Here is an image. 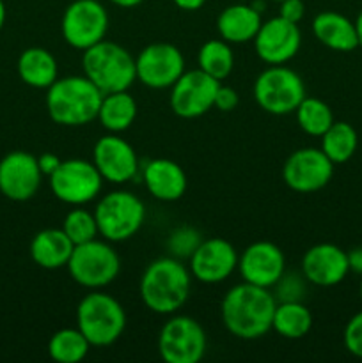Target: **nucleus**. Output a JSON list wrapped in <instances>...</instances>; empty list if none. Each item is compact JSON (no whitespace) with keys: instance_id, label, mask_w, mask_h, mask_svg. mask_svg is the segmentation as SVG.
<instances>
[{"instance_id":"nucleus-14","label":"nucleus","mask_w":362,"mask_h":363,"mask_svg":"<svg viewBox=\"0 0 362 363\" xmlns=\"http://www.w3.org/2000/svg\"><path fill=\"white\" fill-rule=\"evenodd\" d=\"M137 80L149 89H167L185 73V57L170 43L148 45L135 59Z\"/></svg>"},{"instance_id":"nucleus-17","label":"nucleus","mask_w":362,"mask_h":363,"mask_svg":"<svg viewBox=\"0 0 362 363\" xmlns=\"http://www.w3.org/2000/svg\"><path fill=\"white\" fill-rule=\"evenodd\" d=\"M238 269L243 282L272 289L286 272V259L275 243L256 241L241 252Z\"/></svg>"},{"instance_id":"nucleus-15","label":"nucleus","mask_w":362,"mask_h":363,"mask_svg":"<svg viewBox=\"0 0 362 363\" xmlns=\"http://www.w3.org/2000/svg\"><path fill=\"white\" fill-rule=\"evenodd\" d=\"M302 45L298 23L275 16L263 21L254 38V48L259 59L268 66H280L293 59Z\"/></svg>"},{"instance_id":"nucleus-16","label":"nucleus","mask_w":362,"mask_h":363,"mask_svg":"<svg viewBox=\"0 0 362 363\" xmlns=\"http://www.w3.org/2000/svg\"><path fill=\"white\" fill-rule=\"evenodd\" d=\"M43 174L31 152L13 151L0 160V194L14 202H25L38 194Z\"/></svg>"},{"instance_id":"nucleus-23","label":"nucleus","mask_w":362,"mask_h":363,"mask_svg":"<svg viewBox=\"0 0 362 363\" xmlns=\"http://www.w3.org/2000/svg\"><path fill=\"white\" fill-rule=\"evenodd\" d=\"M261 23V11L256 9L252 4H233L219 14L216 30L224 41L241 45L254 41Z\"/></svg>"},{"instance_id":"nucleus-8","label":"nucleus","mask_w":362,"mask_h":363,"mask_svg":"<svg viewBox=\"0 0 362 363\" xmlns=\"http://www.w3.org/2000/svg\"><path fill=\"white\" fill-rule=\"evenodd\" d=\"M70 275L78 286L87 289H102L117 279L121 272V259L109 241L98 238L87 243L75 245L67 261Z\"/></svg>"},{"instance_id":"nucleus-44","label":"nucleus","mask_w":362,"mask_h":363,"mask_svg":"<svg viewBox=\"0 0 362 363\" xmlns=\"http://www.w3.org/2000/svg\"><path fill=\"white\" fill-rule=\"evenodd\" d=\"M358 293H361V300H362V282H361V291H358Z\"/></svg>"},{"instance_id":"nucleus-21","label":"nucleus","mask_w":362,"mask_h":363,"mask_svg":"<svg viewBox=\"0 0 362 363\" xmlns=\"http://www.w3.org/2000/svg\"><path fill=\"white\" fill-rule=\"evenodd\" d=\"M146 188L155 199L163 202H174L187 191V174L176 162L167 158L151 160L142 174Z\"/></svg>"},{"instance_id":"nucleus-6","label":"nucleus","mask_w":362,"mask_h":363,"mask_svg":"<svg viewBox=\"0 0 362 363\" xmlns=\"http://www.w3.org/2000/svg\"><path fill=\"white\" fill-rule=\"evenodd\" d=\"M98 233L110 243L133 238L146 218V208L137 195L116 190L99 199L94 209Z\"/></svg>"},{"instance_id":"nucleus-30","label":"nucleus","mask_w":362,"mask_h":363,"mask_svg":"<svg viewBox=\"0 0 362 363\" xmlns=\"http://www.w3.org/2000/svg\"><path fill=\"white\" fill-rule=\"evenodd\" d=\"M199 69L213 77L215 80L222 82L233 71L234 55L229 43L224 39H209L201 46L197 55Z\"/></svg>"},{"instance_id":"nucleus-42","label":"nucleus","mask_w":362,"mask_h":363,"mask_svg":"<svg viewBox=\"0 0 362 363\" xmlns=\"http://www.w3.org/2000/svg\"><path fill=\"white\" fill-rule=\"evenodd\" d=\"M355 28H357V35H358V46H362V11L358 13L357 20H355Z\"/></svg>"},{"instance_id":"nucleus-9","label":"nucleus","mask_w":362,"mask_h":363,"mask_svg":"<svg viewBox=\"0 0 362 363\" xmlns=\"http://www.w3.org/2000/svg\"><path fill=\"white\" fill-rule=\"evenodd\" d=\"M208 339L202 326L188 315H174L162 326L158 353L167 363H197L204 358Z\"/></svg>"},{"instance_id":"nucleus-40","label":"nucleus","mask_w":362,"mask_h":363,"mask_svg":"<svg viewBox=\"0 0 362 363\" xmlns=\"http://www.w3.org/2000/svg\"><path fill=\"white\" fill-rule=\"evenodd\" d=\"M174 6L177 7V9L181 11H188V13H192V11H199L202 6L206 4V0H172Z\"/></svg>"},{"instance_id":"nucleus-33","label":"nucleus","mask_w":362,"mask_h":363,"mask_svg":"<svg viewBox=\"0 0 362 363\" xmlns=\"http://www.w3.org/2000/svg\"><path fill=\"white\" fill-rule=\"evenodd\" d=\"M202 238L197 230L192 229V227H180V229L170 233L169 240H167V247H169L172 257L190 259L192 254H194L195 248L199 247Z\"/></svg>"},{"instance_id":"nucleus-4","label":"nucleus","mask_w":362,"mask_h":363,"mask_svg":"<svg viewBox=\"0 0 362 363\" xmlns=\"http://www.w3.org/2000/svg\"><path fill=\"white\" fill-rule=\"evenodd\" d=\"M84 74L103 92L128 91L137 80L135 59L126 48L112 41H99L82 55Z\"/></svg>"},{"instance_id":"nucleus-2","label":"nucleus","mask_w":362,"mask_h":363,"mask_svg":"<svg viewBox=\"0 0 362 363\" xmlns=\"http://www.w3.org/2000/svg\"><path fill=\"white\" fill-rule=\"evenodd\" d=\"M192 273L176 257H160L142 273V303L160 315L176 314L190 296Z\"/></svg>"},{"instance_id":"nucleus-32","label":"nucleus","mask_w":362,"mask_h":363,"mask_svg":"<svg viewBox=\"0 0 362 363\" xmlns=\"http://www.w3.org/2000/svg\"><path fill=\"white\" fill-rule=\"evenodd\" d=\"M62 230L67 234L73 245H82L98 238V223L94 213L77 208L71 209L62 222Z\"/></svg>"},{"instance_id":"nucleus-7","label":"nucleus","mask_w":362,"mask_h":363,"mask_svg":"<svg viewBox=\"0 0 362 363\" xmlns=\"http://www.w3.org/2000/svg\"><path fill=\"white\" fill-rule=\"evenodd\" d=\"M252 92L259 108L266 113L287 116L293 113L305 98V84L300 74L280 64L259 73Z\"/></svg>"},{"instance_id":"nucleus-45","label":"nucleus","mask_w":362,"mask_h":363,"mask_svg":"<svg viewBox=\"0 0 362 363\" xmlns=\"http://www.w3.org/2000/svg\"><path fill=\"white\" fill-rule=\"evenodd\" d=\"M273 2H283V0H273Z\"/></svg>"},{"instance_id":"nucleus-38","label":"nucleus","mask_w":362,"mask_h":363,"mask_svg":"<svg viewBox=\"0 0 362 363\" xmlns=\"http://www.w3.org/2000/svg\"><path fill=\"white\" fill-rule=\"evenodd\" d=\"M60 162H62V160H60L57 155H53V152H43V155L38 158L39 170H41L43 176H48V177L59 169Z\"/></svg>"},{"instance_id":"nucleus-37","label":"nucleus","mask_w":362,"mask_h":363,"mask_svg":"<svg viewBox=\"0 0 362 363\" xmlns=\"http://www.w3.org/2000/svg\"><path fill=\"white\" fill-rule=\"evenodd\" d=\"M279 9V16L284 20L291 21V23H298L305 14V4L304 0H283Z\"/></svg>"},{"instance_id":"nucleus-34","label":"nucleus","mask_w":362,"mask_h":363,"mask_svg":"<svg viewBox=\"0 0 362 363\" xmlns=\"http://www.w3.org/2000/svg\"><path fill=\"white\" fill-rule=\"evenodd\" d=\"M305 277L295 275V273H286L280 277L279 282L275 284V300L277 301H302L305 296Z\"/></svg>"},{"instance_id":"nucleus-11","label":"nucleus","mask_w":362,"mask_h":363,"mask_svg":"<svg viewBox=\"0 0 362 363\" xmlns=\"http://www.w3.org/2000/svg\"><path fill=\"white\" fill-rule=\"evenodd\" d=\"M48 179L53 195L70 206H84L94 201L103 184L94 163L77 158L60 162L59 169Z\"/></svg>"},{"instance_id":"nucleus-35","label":"nucleus","mask_w":362,"mask_h":363,"mask_svg":"<svg viewBox=\"0 0 362 363\" xmlns=\"http://www.w3.org/2000/svg\"><path fill=\"white\" fill-rule=\"evenodd\" d=\"M344 347L353 357L362 358V311L357 312L344 326L343 333Z\"/></svg>"},{"instance_id":"nucleus-39","label":"nucleus","mask_w":362,"mask_h":363,"mask_svg":"<svg viewBox=\"0 0 362 363\" xmlns=\"http://www.w3.org/2000/svg\"><path fill=\"white\" fill-rule=\"evenodd\" d=\"M348 254V266H350V272L362 275V247L351 248Z\"/></svg>"},{"instance_id":"nucleus-5","label":"nucleus","mask_w":362,"mask_h":363,"mask_svg":"<svg viewBox=\"0 0 362 363\" xmlns=\"http://www.w3.org/2000/svg\"><path fill=\"white\" fill-rule=\"evenodd\" d=\"M77 328L94 347L112 346L126 328V312L105 293H89L77 307Z\"/></svg>"},{"instance_id":"nucleus-19","label":"nucleus","mask_w":362,"mask_h":363,"mask_svg":"<svg viewBox=\"0 0 362 363\" xmlns=\"http://www.w3.org/2000/svg\"><path fill=\"white\" fill-rule=\"evenodd\" d=\"M92 163L102 174L103 181L114 184L128 183L137 176L138 170V158L135 149L116 133L106 135L96 142L94 151H92Z\"/></svg>"},{"instance_id":"nucleus-43","label":"nucleus","mask_w":362,"mask_h":363,"mask_svg":"<svg viewBox=\"0 0 362 363\" xmlns=\"http://www.w3.org/2000/svg\"><path fill=\"white\" fill-rule=\"evenodd\" d=\"M6 4H4V0H0V30H2L4 23H6Z\"/></svg>"},{"instance_id":"nucleus-36","label":"nucleus","mask_w":362,"mask_h":363,"mask_svg":"<svg viewBox=\"0 0 362 363\" xmlns=\"http://www.w3.org/2000/svg\"><path fill=\"white\" fill-rule=\"evenodd\" d=\"M238 103H240V96H238V92L234 91L233 87H229V85L220 84L219 89H216L215 103H213V106L219 108L220 112H233V110L238 106Z\"/></svg>"},{"instance_id":"nucleus-25","label":"nucleus","mask_w":362,"mask_h":363,"mask_svg":"<svg viewBox=\"0 0 362 363\" xmlns=\"http://www.w3.org/2000/svg\"><path fill=\"white\" fill-rule=\"evenodd\" d=\"M21 82L34 89H48L57 80V60L46 48L32 46L21 52L16 64Z\"/></svg>"},{"instance_id":"nucleus-26","label":"nucleus","mask_w":362,"mask_h":363,"mask_svg":"<svg viewBox=\"0 0 362 363\" xmlns=\"http://www.w3.org/2000/svg\"><path fill=\"white\" fill-rule=\"evenodd\" d=\"M137 112V101L133 96L128 94V91L112 92V94H103L98 121L110 133H121L135 123Z\"/></svg>"},{"instance_id":"nucleus-22","label":"nucleus","mask_w":362,"mask_h":363,"mask_svg":"<svg viewBox=\"0 0 362 363\" xmlns=\"http://www.w3.org/2000/svg\"><path fill=\"white\" fill-rule=\"evenodd\" d=\"M312 34L327 48L334 52H353L358 46L355 21L336 11H323L312 20Z\"/></svg>"},{"instance_id":"nucleus-10","label":"nucleus","mask_w":362,"mask_h":363,"mask_svg":"<svg viewBox=\"0 0 362 363\" xmlns=\"http://www.w3.org/2000/svg\"><path fill=\"white\" fill-rule=\"evenodd\" d=\"M60 30L71 48L84 52L105 39L109 13L98 0H73L64 11Z\"/></svg>"},{"instance_id":"nucleus-13","label":"nucleus","mask_w":362,"mask_h":363,"mask_svg":"<svg viewBox=\"0 0 362 363\" xmlns=\"http://www.w3.org/2000/svg\"><path fill=\"white\" fill-rule=\"evenodd\" d=\"M220 82L204 71H185L170 87V108L181 119H195L213 108Z\"/></svg>"},{"instance_id":"nucleus-31","label":"nucleus","mask_w":362,"mask_h":363,"mask_svg":"<svg viewBox=\"0 0 362 363\" xmlns=\"http://www.w3.org/2000/svg\"><path fill=\"white\" fill-rule=\"evenodd\" d=\"M295 113H297L298 126L311 137H322L334 123V113L330 106L318 98L305 96Z\"/></svg>"},{"instance_id":"nucleus-27","label":"nucleus","mask_w":362,"mask_h":363,"mask_svg":"<svg viewBox=\"0 0 362 363\" xmlns=\"http://www.w3.org/2000/svg\"><path fill=\"white\" fill-rule=\"evenodd\" d=\"M312 328V314L302 301H277L272 330L290 340L304 339Z\"/></svg>"},{"instance_id":"nucleus-1","label":"nucleus","mask_w":362,"mask_h":363,"mask_svg":"<svg viewBox=\"0 0 362 363\" xmlns=\"http://www.w3.org/2000/svg\"><path fill=\"white\" fill-rule=\"evenodd\" d=\"M275 307L277 300L270 289L243 282L227 291L220 305V315L231 335L254 340L272 330Z\"/></svg>"},{"instance_id":"nucleus-24","label":"nucleus","mask_w":362,"mask_h":363,"mask_svg":"<svg viewBox=\"0 0 362 363\" xmlns=\"http://www.w3.org/2000/svg\"><path fill=\"white\" fill-rule=\"evenodd\" d=\"M73 248V241L62 229H45L32 238L31 257L39 268L59 269L67 266Z\"/></svg>"},{"instance_id":"nucleus-29","label":"nucleus","mask_w":362,"mask_h":363,"mask_svg":"<svg viewBox=\"0 0 362 363\" xmlns=\"http://www.w3.org/2000/svg\"><path fill=\"white\" fill-rule=\"evenodd\" d=\"M91 342L78 328H62L52 335L48 342V354L57 363H78L91 350Z\"/></svg>"},{"instance_id":"nucleus-18","label":"nucleus","mask_w":362,"mask_h":363,"mask_svg":"<svg viewBox=\"0 0 362 363\" xmlns=\"http://www.w3.org/2000/svg\"><path fill=\"white\" fill-rule=\"evenodd\" d=\"M238 268V252L222 238L202 240L190 257V273L202 284H220Z\"/></svg>"},{"instance_id":"nucleus-41","label":"nucleus","mask_w":362,"mask_h":363,"mask_svg":"<svg viewBox=\"0 0 362 363\" xmlns=\"http://www.w3.org/2000/svg\"><path fill=\"white\" fill-rule=\"evenodd\" d=\"M110 2L117 7H123V9H131V7L141 6L144 0H110Z\"/></svg>"},{"instance_id":"nucleus-12","label":"nucleus","mask_w":362,"mask_h":363,"mask_svg":"<svg viewBox=\"0 0 362 363\" xmlns=\"http://www.w3.org/2000/svg\"><path fill=\"white\" fill-rule=\"evenodd\" d=\"M334 176V163L316 147L297 149L287 156L283 167V179L297 194H314L323 190Z\"/></svg>"},{"instance_id":"nucleus-20","label":"nucleus","mask_w":362,"mask_h":363,"mask_svg":"<svg viewBox=\"0 0 362 363\" xmlns=\"http://www.w3.org/2000/svg\"><path fill=\"white\" fill-rule=\"evenodd\" d=\"M348 273H350L348 254L337 245H314L302 257V275L309 284H314V286H337L346 279Z\"/></svg>"},{"instance_id":"nucleus-28","label":"nucleus","mask_w":362,"mask_h":363,"mask_svg":"<svg viewBox=\"0 0 362 363\" xmlns=\"http://www.w3.org/2000/svg\"><path fill=\"white\" fill-rule=\"evenodd\" d=\"M357 131L344 121H334L332 126L322 135V151L329 156L334 165L348 162L357 151Z\"/></svg>"},{"instance_id":"nucleus-3","label":"nucleus","mask_w":362,"mask_h":363,"mask_svg":"<svg viewBox=\"0 0 362 363\" xmlns=\"http://www.w3.org/2000/svg\"><path fill=\"white\" fill-rule=\"evenodd\" d=\"M103 92L87 77L57 78L46 89V110L59 126H85L98 119Z\"/></svg>"}]
</instances>
